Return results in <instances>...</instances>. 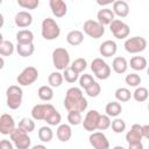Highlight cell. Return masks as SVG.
<instances>
[{"mask_svg":"<svg viewBox=\"0 0 149 149\" xmlns=\"http://www.w3.org/2000/svg\"><path fill=\"white\" fill-rule=\"evenodd\" d=\"M129 65L135 71H142L148 66L147 59L143 56H134V57H132L130 62H129Z\"/></svg>","mask_w":149,"mask_h":149,"instance_id":"484cf974","label":"cell"},{"mask_svg":"<svg viewBox=\"0 0 149 149\" xmlns=\"http://www.w3.org/2000/svg\"><path fill=\"white\" fill-rule=\"evenodd\" d=\"M56 135L61 142H68L72 136V129H71L70 125H66V123L59 125L57 128Z\"/></svg>","mask_w":149,"mask_h":149,"instance_id":"44dd1931","label":"cell"},{"mask_svg":"<svg viewBox=\"0 0 149 149\" xmlns=\"http://www.w3.org/2000/svg\"><path fill=\"white\" fill-rule=\"evenodd\" d=\"M0 149H14L13 143L8 140H1L0 141Z\"/></svg>","mask_w":149,"mask_h":149,"instance_id":"f6af8a7d","label":"cell"},{"mask_svg":"<svg viewBox=\"0 0 149 149\" xmlns=\"http://www.w3.org/2000/svg\"><path fill=\"white\" fill-rule=\"evenodd\" d=\"M37 135H38V139H40L42 142L48 143V142H50V141L52 140V137H54V132H52V129H51L50 127L43 126V127H41V128L38 129Z\"/></svg>","mask_w":149,"mask_h":149,"instance_id":"4dcf8cb0","label":"cell"},{"mask_svg":"<svg viewBox=\"0 0 149 149\" xmlns=\"http://www.w3.org/2000/svg\"><path fill=\"white\" fill-rule=\"evenodd\" d=\"M113 13L119 17H126L129 14V5L123 0H118L113 2Z\"/></svg>","mask_w":149,"mask_h":149,"instance_id":"ffe728a7","label":"cell"},{"mask_svg":"<svg viewBox=\"0 0 149 149\" xmlns=\"http://www.w3.org/2000/svg\"><path fill=\"white\" fill-rule=\"evenodd\" d=\"M9 136H10V140L13 141L16 149H29L31 140L28 136V133H26L24 130H22L17 127L13 130V133Z\"/></svg>","mask_w":149,"mask_h":149,"instance_id":"ba28073f","label":"cell"},{"mask_svg":"<svg viewBox=\"0 0 149 149\" xmlns=\"http://www.w3.org/2000/svg\"><path fill=\"white\" fill-rule=\"evenodd\" d=\"M128 149H143V144H142V142L132 143V144H128Z\"/></svg>","mask_w":149,"mask_h":149,"instance_id":"bcb514c9","label":"cell"},{"mask_svg":"<svg viewBox=\"0 0 149 149\" xmlns=\"http://www.w3.org/2000/svg\"><path fill=\"white\" fill-rule=\"evenodd\" d=\"M142 139H143L142 126H140L139 123H134L130 130H128L126 134V141L128 142V144H132V143H140Z\"/></svg>","mask_w":149,"mask_h":149,"instance_id":"9a60e30c","label":"cell"},{"mask_svg":"<svg viewBox=\"0 0 149 149\" xmlns=\"http://www.w3.org/2000/svg\"><path fill=\"white\" fill-rule=\"evenodd\" d=\"M114 95H115V99L118 101H120V102H127V101L130 100L133 93L127 87H119V88L115 90Z\"/></svg>","mask_w":149,"mask_h":149,"instance_id":"83f0119b","label":"cell"},{"mask_svg":"<svg viewBox=\"0 0 149 149\" xmlns=\"http://www.w3.org/2000/svg\"><path fill=\"white\" fill-rule=\"evenodd\" d=\"M20 129L24 130L26 133H31L35 130V122L33 121V119H29V118H23L21 119V121L19 122V126H17Z\"/></svg>","mask_w":149,"mask_h":149,"instance_id":"d590c367","label":"cell"},{"mask_svg":"<svg viewBox=\"0 0 149 149\" xmlns=\"http://www.w3.org/2000/svg\"><path fill=\"white\" fill-rule=\"evenodd\" d=\"M90 144L94 149H109V141L102 132H93L88 137Z\"/></svg>","mask_w":149,"mask_h":149,"instance_id":"4fadbf2b","label":"cell"},{"mask_svg":"<svg viewBox=\"0 0 149 149\" xmlns=\"http://www.w3.org/2000/svg\"><path fill=\"white\" fill-rule=\"evenodd\" d=\"M94 81H95V80L93 79V77H92L91 74H88V73H84V74H81V76L79 77V85H80V87H83L84 90H86L88 86H91Z\"/></svg>","mask_w":149,"mask_h":149,"instance_id":"b9f144b4","label":"cell"},{"mask_svg":"<svg viewBox=\"0 0 149 149\" xmlns=\"http://www.w3.org/2000/svg\"><path fill=\"white\" fill-rule=\"evenodd\" d=\"M16 41L19 44H30L34 41V34L29 29H22L16 33Z\"/></svg>","mask_w":149,"mask_h":149,"instance_id":"cb8c5ba5","label":"cell"},{"mask_svg":"<svg viewBox=\"0 0 149 149\" xmlns=\"http://www.w3.org/2000/svg\"><path fill=\"white\" fill-rule=\"evenodd\" d=\"M112 68H113V71L118 74H122L127 71L128 69V62L125 57H121V56H118L113 59L112 62Z\"/></svg>","mask_w":149,"mask_h":149,"instance_id":"7402d4cb","label":"cell"},{"mask_svg":"<svg viewBox=\"0 0 149 149\" xmlns=\"http://www.w3.org/2000/svg\"><path fill=\"white\" fill-rule=\"evenodd\" d=\"M147 139H148V140H149V136H148V137H147Z\"/></svg>","mask_w":149,"mask_h":149,"instance_id":"f5cc1de1","label":"cell"},{"mask_svg":"<svg viewBox=\"0 0 149 149\" xmlns=\"http://www.w3.org/2000/svg\"><path fill=\"white\" fill-rule=\"evenodd\" d=\"M114 20H115V15L113 10L109 8H101L97 13V21L102 26H106V24L109 26Z\"/></svg>","mask_w":149,"mask_h":149,"instance_id":"d6986e66","label":"cell"},{"mask_svg":"<svg viewBox=\"0 0 149 149\" xmlns=\"http://www.w3.org/2000/svg\"><path fill=\"white\" fill-rule=\"evenodd\" d=\"M113 149H125V148H123L122 146H115V147H114Z\"/></svg>","mask_w":149,"mask_h":149,"instance_id":"681fc988","label":"cell"},{"mask_svg":"<svg viewBox=\"0 0 149 149\" xmlns=\"http://www.w3.org/2000/svg\"><path fill=\"white\" fill-rule=\"evenodd\" d=\"M17 5L24 9H35L38 7V0H17Z\"/></svg>","mask_w":149,"mask_h":149,"instance_id":"7bdbcfd3","label":"cell"},{"mask_svg":"<svg viewBox=\"0 0 149 149\" xmlns=\"http://www.w3.org/2000/svg\"><path fill=\"white\" fill-rule=\"evenodd\" d=\"M68 121H69V123L72 125V126H78V125L83 123L81 113H80V112H74V111L68 112Z\"/></svg>","mask_w":149,"mask_h":149,"instance_id":"f35d334b","label":"cell"},{"mask_svg":"<svg viewBox=\"0 0 149 149\" xmlns=\"http://www.w3.org/2000/svg\"><path fill=\"white\" fill-rule=\"evenodd\" d=\"M148 111H149V102H148Z\"/></svg>","mask_w":149,"mask_h":149,"instance_id":"816d5d0a","label":"cell"},{"mask_svg":"<svg viewBox=\"0 0 149 149\" xmlns=\"http://www.w3.org/2000/svg\"><path fill=\"white\" fill-rule=\"evenodd\" d=\"M49 6L51 9V13L56 17H63L68 12V6L63 0H50Z\"/></svg>","mask_w":149,"mask_h":149,"instance_id":"2e32d148","label":"cell"},{"mask_svg":"<svg viewBox=\"0 0 149 149\" xmlns=\"http://www.w3.org/2000/svg\"><path fill=\"white\" fill-rule=\"evenodd\" d=\"M91 70L98 79L105 80L111 76V68L109 65L100 57H97L91 63Z\"/></svg>","mask_w":149,"mask_h":149,"instance_id":"5b68a950","label":"cell"},{"mask_svg":"<svg viewBox=\"0 0 149 149\" xmlns=\"http://www.w3.org/2000/svg\"><path fill=\"white\" fill-rule=\"evenodd\" d=\"M112 125V121L109 119V116L107 114H102L100 116V121H99V125H98V129L99 130H106L111 127Z\"/></svg>","mask_w":149,"mask_h":149,"instance_id":"ee69618b","label":"cell"},{"mask_svg":"<svg viewBox=\"0 0 149 149\" xmlns=\"http://www.w3.org/2000/svg\"><path fill=\"white\" fill-rule=\"evenodd\" d=\"M41 34L42 37L47 41H52L56 40L59 34H61V28L58 26V23L51 19V17H47L42 21L41 24Z\"/></svg>","mask_w":149,"mask_h":149,"instance_id":"7a4b0ae2","label":"cell"},{"mask_svg":"<svg viewBox=\"0 0 149 149\" xmlns=\"http://www.w3.org/2000/svg\"><path fill=\"white\" fill-rule=\"evenodd\" d=\"M85 92H86V94H87L88 97L95 98V97H98V95L100 94V92H101V86H100L99 83L94 81L91 86H88V87L85 90Z\"/></svg>","mask_w":149,"mask_h":149,"instance_id":"60d3db41","label":"cell"},{"mask_svg":"<svg viewBox=\"0 0 149 149\" xmlns=\"http://www.w3.org/2000/svg\"><path fill=\"white\" fill-rule=\"evenodd\" d=\"M142 135H143V137H146V139L149 136V125L142 126Z\"/></svg>","mask_w":149,"mask_h":149,"instance_id":"7dc6e473","label":"cell"},{"mask_svg":"<svg viewBox=\"0 0 149 149\" xmlns=\"http://www.w3.org/2000/svg\"><path fill=\"white\" fill-rule=\"evenodd\" d=\"M148 149H149V146H148Z\"/></svg>","mask_w":149,"mask_h":149,"instance_id":"db71d44e","label":"cell"},{"mask_svg":"<svg viewBox=\"0 0 149 149\" xmlns=\"http://www.w3.org/2000/svg\"><path fill=\"white\" fill-rule=\"evenodd\" d=\"M148 97H149V91H148L146 87H142V86L136 87L135 91L133 92V98H134V100L137 101V102H143V101H146V100L148 99Z\"/></svg>","mask_w":149,"mask_h":149,"instance_id":"d6a6232c","label":"cell"},{"mask_svg":"<svg viewBox=\"0 0 149 149\" xmlns=\"http://www.w3.org/2000/svg\"><path fill=\"white\" fill-rule=\"evenodd\" d=\"M35 51V47L33 43L30 44H16V52L19 54V56L21 57H29L34 54Z\"/></svg>","mask_w":149,"mask_h":149,"instance_id":"f1b7e54d","label":"cell"},{"mask_svg":"<svg viewBox=\"0 0 149 149\" xmlns=\"http://www.w3.org/2000/svg\"><path fill=\"white\" fill-rule=\"evenodd\" d=\"M109 30L113 34V36L118 40H123L126 37H128L129 33H130V28L127 23H125L123 21L115 19L111 24H109Z\"/></svg>","mask_w":149,"mask_h":149,"instance_id":"30bf717a","label":"cell"},{"mask_svg":"<svg viewBox=\"0 0 149 149\" xmlns=\"http://www.w3.org/2000/svg\"><path fill=\"white\" fill-rule=\"evenodd\" d=\"M14 44L10 41L7 40H1L0 42V55L3 56H12L14 52Z\"/></svg>","mask_w":149,"mask_h":149,"instance_id":"1f68e13d","label":"cell"},{"mask_svg":"<svg viewBox=\"0 0 149 149\" xmlns=\"http://www.w3.org/2000/svg\"><path fill=\"white\" fill-rule=\"evenodd\" d=\"M105 112H106V114H107L109 118H111V116L116 118L119 114H121V112H122V106H121V104H120L119 101H111V102H108V104L106 105Z\"/></svg>","mask_w":149,"mask_h":149,"instance_id":"d4e9b609","label":"cell"},{"mask_svg":"<svg viewBox=\"0 0 149 149\" xmlns=\"http://www.w3.org/2000/svg\"><path fill=\"white\" fill-rule=\"evenodd\" d=\"M100 116H101V114L98 111H95V109L88 111L83 120L84 129L87 132H91V133H93V130H97L99 121H100Z\"/></svg>","mask_w":149,"mask_h":149,"instance_id":"8fae6325","label":"cell"},{"mask_svg":"<svg viewBox=\"0 0 149 149\" xmlns=\"http://www.w3.org/2000/svg\"><path fill=\"white\" fill-rule=\"evenodd\" d=\"M14 22L19 28H27L33 23V15L27 10H20L16 13Z\"/></svg>","mask_w":149,"mask_h":149,"instance_id":"e0dca14e","label":"cell"},{"mask_svg":"<svg viewBox=\"0 0 149 149\" xmlns=\"http://www.w3.org/2000/svg\"><path fill=\"white\" fill-rule=\"evenodd\" d=\"M23 91L19 85H10L6 90V98H7V106L10 109H17L22 104Z\"/></svg>","mask_w":149,"mask_h":149,"instance_id":"3957f363","label":"cell"},{"mask_svg":"<svg viewBox=\"0 0 149 149\" xmlns=\"http://www.w3.org/2000/svg\"><path fill=\"white\" fill-rule=\"evenodd\" d=\"M49 126H59V123H61V121H62V115L59 114V112L55 108L48 116H47V119L44 120Z\"/></svg>","mask_w":149,"mask_h":149,"instance_id":"e575fe53","label":"cell"},{"mask_svg":"<svg viewBox=\"0 0 149 149\" xmlns=\"http://www.w3.org/2000/svg\"><path fill=\"white\" fill-rule=\"evenodd\" d=\"M116 50H118V45L112 40L104 41L99 47V52L102 57H112L116 54Z\"/></svg>","mask_w":149,"mask_h":149,"instance_id":"ac0fdd59","label":"cell"},{"mask_svg":"<svg viewBox=\"0 0 149 149\" xmlns=\"http://www.w3.org/2000/svg\"><path fill=\"white\" fill-rule=\"evenodd\" d=\"M37 95L41 100L43 101H50L54 98V90L51 86L49 85H43L38 88L37 91Z\"/></svg>","mask_w":149,"mask_h":149,"instance_id":"4316f807","label":"cell"},{"mask_svg":"<svg viewBox=\"0 0 149 149\" xmlns=\"http://www.w3.org/2000/svg\"><path fill=\"white\" fill-rule=\"evenodd\" d=\"M83 41H84V34H83V31H80V30L74 29V30L69 31L68 35H66V42H68L70 45L77 47V45L81 44Z\"/></svg>","mask_w":149,"mask_h":149,"instance_id":"603a6c76","label":"cell"},{"mask_svg":"<svg viewBox=\"0 0 149 149\" xmlns=\"http://www.w3.org/2000/svg\"><path fill=\"white\" fill-rule=\"evenodd\" d=\"M31 149H47V147L43 146V144H36V146H34Z\"/></svg>","mask_w":149,"mask_h":149,"instance_id":"c3c4849f","label":"cell"},{"mask_svg":"<svg viewBox=\"0 0 149 149\" xmlns=\"http://www.w3.org/2000/svg\"><path fill=\"white\" fill-rule=\"evenodd\" d=\"M38 78V71L35 66H27L24 68L21 73L17 76L16 81L20 86H29L34 84Z\"/></svg>","mask_w":149,"mask_h":149,"instance_id":"52a82bcc","label":"cell"},{"mask_svg":"<svg viewBox=\"0 0 149 149\" xmlns=\"http://www.w3.org/2000/svg\"><path fill=\"white\" fill-rule=\"evenodd\" d=\"M141 80H142V79H141L140 74H137V73H135V72L127 74L126 78H125L126 84H127L128 86H130V87H137V86L141 84Z\"/></svg>","mask_w":149,"mask_h":149,"instance_id":"8d00e7d4","label":"cell"},{"mask_svg":"<svg viewBox=\"0 0 149 149\" xmlns=\"http://www.w3.org/2000/svg\"><path fill=\"white\" fill-rule=\"evenodd\" d=\"M63 80H64L63 73H61L58 71L51 72L48 77V83H49V86H51V87H59L63 84Z\"/></svg>","mask_w":149,"mask_h":149,"instance_id":"f546056e","label":"cell"},{"mask_svg":"<svg viewBox=\"0 0 149 149\" xmlns=\"http://www.w3.org/2000/svg\"><path fill=\"white\" fill-rule=\"evenodd\" d=\"M63 77H64L65 81H68V83H70V84H72V83H74V81L79 80V74H78L76 71H73L70 66L66 68V69L63 71Z\"/></svg>","mask_w":149,"mask_h":149,"instance_id":"74e56055","label":"cell"},{"mask_svg":"<svg viewBox=\"0 0 149 149\" xmlns=\"http://www.w3.org/2000/svg\"><path fill=\"white\" fill-rule=\"evenodd\" d=\"M70 68L79 74V73H81V72L87 68V62H86V59H85V58L79 57V58H76V59L71 63Z\"/></svg>","mask_w":149,"mask_h":149,"instance_id":"836d02e7","label":"cell"},{"mask_svg":"<svg viewBox=\"0 0 149 149\" xmlns=\"http://www.w3.org/2000/svg\"><path fill=\"white\" fill-rule=\"evenodd\" d=\"M52 64L54 66L59 70L64 71L70 65V54L65 48H56L52 51Z\"/></svg>","mask_w":149,"mask_h":149,"instance_id":"277c9868","label":"cell"},{"mask_svg":"<svg viewBox=\"0 0 149 149\" xmlns=\"http://www.w3.org/2000/svg\"><path fill=\"white\" fill-rule=\"evenodd\" d=\"M54 109L55 107L51 104H37L31 109V118L36 121H44Z\"/></svg>","mask_w":149,"mask_h":149,"instance_id":"7c38bea8","label":"cell"},{"mask_svg":"<svg viewBox=\"0 0 149 149\" xmlns=\"http://www.w3.org/2000/svg\"><path fill=\"white\" fill-rule=\"evenodd\" d=\"M15 129V121L12 115L3 113L0 116V133L3 135H10Z\"/></svg>","mask_w":149,"mask_h":149,"instance_id":"5bb4252c","label":"cell"},{"mask_svg":"<svg viewBox=\"0 0 149 149\" xmlns=\"http://www.w3.org/2000/svg\"><path fill=\"white\" fill-rule=\"evenodd\" d=\"M84 33L92 38H100L105 34V28L95 20H86L84 22Z\"/></svg>","mask_w":149,"mask_h":149,"instance_id":"9c48e42d","label":"cell"},{"mask_svg":"<svg viewBox=\"0 0 149 149\" xmlns=\"http://www.w3.org/2000/svg\"><path fill=\"white\" fill-rule=\"evenodd\" d=\"M87 100L84 98V94L79 87H70L66 91L65 99H64V107L70 111L74 112H84L87 108Z\"/></svg>","mask_w":149,"mask_h":149,"instance_id":"6da1fadb","label":"cell"},{"mask_svg":"<svg viewBox=\"0 0 149 149\" xmlns=\"http://www.w3.org/2000/svg\"><path fill=\"white\" fill-rule=\"evenodd\" d=\"M125 50L129 54H139L146 50L147 48V41L142 36H133L125 41Z\"/></svg>","mask_w":149,"mask_h":149,"instance_id":"8992f818","label":"cell"},{"mask_svg":"<svg viewBox=\"0 0 149 149\" xmlns=\"http://www.w3.org/2000/svg\"><path fill=\"white\" fill-rule=\"evenodd\" d=\"M147 73H148V76H149V65H148V69H147Z\"/></svg>","mask_w":149,"mask_h":149,"instance_id":"f907efd6","label":"cell"},{"mask_svg":"<svg viewBox=\"0 0 149 149\" xmlns=\"http://www.w3.org/2000/svg\"><path fill=\"white\" fill-rule=\"evenodd\" d=\"M111 127H112V130H113L114 133H116V134H121V133H123V132L126 130L127 125H126L125 120L116 118L115 120H113V121H112Z\"/></svg>","mask_w":149,"mask_h":149,"instance_id":"ab89813d","label":"cell"}]
</instances>
